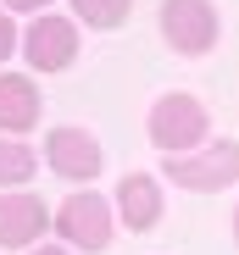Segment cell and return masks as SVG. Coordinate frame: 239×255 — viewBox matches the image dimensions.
<instances>
[{
	"instance_id": "7c38bea8",
	"label": "cell",
	"mask_w": 239,
	"mask_h": 255,
	"mask_svg": "<svg viewBox=\"0 0 239 255\" xmlns=\"http://www.w3.org/2000/svg\"><path fill=\"white\" fill-rule=\"evenodd\" d=\"M17 50H22V28H17V17H11V11H0V67H6Z\"/></svg>"
},
{
	"instance_id": "9c48e42d",
	"label": "cell",
	"mask_w": 239,
	"mask_h": 255,
	"mask_svg": "<svg viewBox=\"0 0 239 255\" xmlns=\"http://www.w3.org/2000/svg\"><path fill=\"white\" fill-rule=\"evenodd\" d=\"M111 205H117V228H128V233H150L156 222H162V211H167V200H162V178H156V172H128L123 183H117Z\"/></svg>"
},
{
	"instance_id": "30bf717a",
	"label": "cell",
	"mask_w": 239,
	"mask_h": 255,
	"mask_svg": "<svg viewBox=\"0 0 239 255\" xmlns=\"http://www.w3.org/2000/svg\"><path fill=\"white\" fill-rule=\"evenodd\" d=\"M33 172H39V150L28 139H6L0 133V194L6 189H28Z\"/></svg>"
},
{
	"instance_id": "6da1fadb",
	"label": "cell",
	"mask_w": 239,
	"mask_h": 255,
	"mask_svg": "<svg viewBox=\"0 0 239 255\" xmlns=\"http://www.w3.org/2000/svg\"><path fill=\"white\" fill-rule=\"evenodd\" d=\"M145 133H150V144L162 150V155H189V150L212 144V111H206L201 95L167 89V95L150 100V111H145Z\"/></svg>"
},
{
	"instance_id": "3957f363",
	"label": "cell",
	"mask_w": 239,
	"mask_h": 255,
	"mask_svg": "<svg viewBox=\"0 0 239 255\" xmlns=\"http://www.w3.org/2000/svg\"><path fill=\"white\" fill-rule=\"evenodd\" d=\"M162 178L184 194H223L239 183V139H212L189 155H162Z\"/></svg>"
},
{
	"instance_id": "9a60e30c",
	"label": "cell",
	"mask_w": 239,
	"mask_h": 255,
	"mask_svg": "<svg viewBox=\"0 0 239 255\" xmlns=\"http://www.w3.org/2000/svg\"><path fill=\"white\" fill-rule=\"evenodd\" d=\"M234 250H239V205H234Z\"/></svg>"
},
{
	"instance_id": "5b68a950",
	"label": "cell",
	"mask_w": 239,
	"mask_h": 255,
	"mask_svg": "<svg viewBox=\"0 0 239 255\" xmlns=\"http://www.w3.org/2000/svg\"><path fill=\"white\" fill-rule=\"evenodd\" d=\"M78 45H84L78 17H61V11L28 17V28H22V61H28V72H67L78 61Z\"/></svg>"
},
{
	"instance_id": "5bb4252c",
	"label": "cell",
	"mask_w": 239,
	"mask_h": 255,
	"mask_svg": "<svg viewBox=\"0 0 239 255\" xmlns=\"http://www.w3.org/2000/svg\"><path fill=\"white\" fill-rule=\"evenodd\" d=\"M28 255H78V250H67V244H61V239H56V244H33V250H28Z\"/></svg>"
},
{
	"instance_id": "4fadbf2b",
	"label": "cell",
	"mask_w": 239,
	"mask_h": 255,
	"mask_svg": "<svg viewBox=\"0 0 239 255\" xmlns=\"http://www.w3.org/2000/svg\"><path fill=\"white\" fill-rule=\"evenodd\" d=\"M56 6V0H0V11H11V17H45Z\"/></svg>"
},
{
	"instance_id": "7a4b0ae2",
	"label": "cell",
	"mask_w": 239,
	"mask_h": 255,
	"mask_svg": "<svg viewBox=\"0 0 239 255\" xmlns=\"http://www.w3.org/2000/svg\"><path fill=\"white\" fill-rule=\"evenodd\" d=\"M50 228H56V239H61L67 250L100 255V250L117 239V205H111V194H100L95 183H89V189H72V194L56 205Z\"/></svg>"
},
{
	"instance_id": "8fae6325",
	"label": "cell",
	"mask_w": 239,
	"mask_h": 255,
	"mask_svg": "<svg viewBox=\"0 0 239 255\" xmlns=\"http://www.w3.org/2000/svg\"><path fill=\"white\" fill-rule=\"evenodd\" d=\"M128 11H134V0H72L78 28H89V33H111V28H123Z\"/></svg>"
},
{
	"instance_id": "52a82bcc",
	"label": "cell",
	"mask_w": 239,
	"mask_h": 255,
	"mask_svg": "<svg viewBox=\"0 0 239 255\" xmlns=\"http://www.w3.org/2000/svg\"><path fill=\"white\" fill-rule=\"evenodd\" d=\"M56 217V205H45L39 194L28 189H6L0 194V250H33V244H45V228Z\"/></svg>"
},
{
	"instance_id": "277c9868",
	"label": "cell",
	"mask_w": 239,
	"mask_h": 255,
	"mask_svg": "<svg viewBox=\"0 0 239 255\" xmlns=\"http://www.w3.org/2000/svg\"><path fill=\"white\" fill-rule=\"evenodd\" d=\"M156 28H162V45L184 61H201L217 50L223 39V17L212 0H162V11H156Z\"/></svg>"
},
{
	"instance_id": "ba28073f",
	"label": "cell",
	"mask_w": 239,
	"mask_h": 255,
	"mask_svg": "<svg viewBox=\"0 0 239 255\" xmlns=\"http://www.w3.org/2000/svg\"><path fill=\"white\" fill-rule=\"evenodd\" d=\"M39 117H45V95H39L33 72H6L0 67V133L6 139H28Z\"/></svg>"
},
{
	"instance_id": "8992f818",
	"label": "cell",
	"mask_w": 239,
	"mask_h": 255,
	"mask_svg": "<svg viewBox=\"0 0 239 255\" xmlns=\"http://www.w3.org/2000/svg\"><path fill=\"white\" fill-rule=\"evenodd\" d=\"M45 161H50V172H61V178L78 183V189H89V183L106 172L100 139L89 133V128H72V122H61V128L45 133Z\"/></svg>"
}]
</instances>
